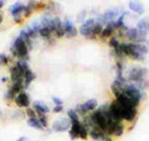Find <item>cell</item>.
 <instances>
[{"instance_id":"34","label":"cell","mask_w":149,"mask_h":141,"mask_svg":"<svg viewBox=\"0 0 149 141\" xmlns=\"http://www.w3.org/2000/svg\"><path fill=\"white\" fill-rule=\"evenodd\" d=\"M104 141H113V139H112V138H107Z\"/></svg>"},{"instance_id":"16","label":"cell","mask_w":149,"mask_h":141,"mask_svg":"<svg viewBox=\"0 0 149 141\" xmlns=\"http://www.w3.org/2000/svg\"><path fill=\"white\" fill-rule=\"evenodd\" d=\"M136 27L142 32V34L148 36V34H149V19L148 17L141 19V20L137 22V26Z\"/></svg>"},{"instance_id":"23","label":"cell","mask_w":149,"mask_h":141,"mask_svg":"<svg viewBox=\"0 0 149 141\" xmlns=\"http://www.w3.org/2000/svg\"><path fill=\"white\" fill-rule=\"evenodd\" d=\"M11 57H9L5 53H0V66H8L9 62H10Z\"/></svg>"},{"instance_id":"21","label":"cell","mask_w":149,"mask_h":141,"mask_svg":"<svg viewBox=\"0 0 149 141\" xmlns=\"http://www.w3.org/2000/svg\"><path fill=\"white\" fill-rule=\"evenodd\" d=\"M67 118L71 120V123H74V121H80V115L74 109H70L67 110Z\"/></svg>"},{"instance_id":"12","label":"cell","mask_w":149,"mask_h":141,"mask_svg":"<svg viewBox=\"0 0 149 141\" xmlns=\"http://www.w3.org/2000/svg\"><path fill=\"white\" fill-rule=\"evenodd\" d=\"M32 108L35 109V111L37 113V115L39 114H47L50 113V106L47 104H45L44 102H40V100H36L32 103Z\"/></svg>"},{"instance_id":"20","label":"cell","mask_w":149,"mask_h":141,"mask_svg":"<svg viewBox=\"0 0 149 141\" xmlns=\"http://www.w3.org/2000/svg\"><path fill=\"white\" fill-rule=\"evenodd\" d=\"M15 98H16V94L14 93V92L11 91V89H10V87L8 86L6 92L4 93V100L8 102V103H11V102L15 103Z\"/></svg>"},{"instance_id":"26","label":"cell","mask_w":149,"mask_h":141,"mask_svg":"<svg viewBox=\"0 0 149 141\" xmlns=\"http://www.w3.org/2000/svg\"><path fill=\"white\" fill-rule=\"evenodd\" d=\"M34 8L36 10H46V3L44 1H34Z\"/></svg>"},{"instance_id":"35","label":"cell","mask_w":149,"mask_h":141,"mask_svg":"<svg viewBox=\"0 0 149 141\" xmlns=\"http://www.w3.org/2000/svg\"><path fill=\"white\" fill-rule=\"evenodd\" d=\"M1 116H3V110H1V108H0V119H1Z\"/></svg>"},{"instance_id":"5","label":"cell","mask_w":149,"mask_h":141,"mask_svg":"<svg viewBox=\"0 0 149 141\" xmlns=\"http://www.w3.org/2000/svg\"><path fill=\"white\" fill-rule=\"evenodd\" d=\"M125 131L124 121H114L113 124L109 125L108 130H107V135L109 138H120Z\"/></svg>"},{"instance_id":"32","label":"cell","mask_w":149,"mask_h":141,"mask_svg":"<svg viewBox=\"0 0 149 141\" xmlns=\"http://www.w3.org/2000/svg\"><path fill=\"white\" fill-rule=\"evenodd\" d=\"M4 5H5V1H3V0H0V12H1V9L4 8Z\"/></svg>"},{"instance_id":"13","label":"cell","mask_w":149,"mask_h":141,"mask_svg":"<svg viewBox=\"0 0 149 141\" xmlns=\"http://www.w3.org/2000/svg\"><path fill=\"white\" fill-rule=\"evenodd\" d=\"M24 8H25V4L21 3V1H17L15 4H13V5L9 8V12H10V15L14 17V16H17V15H21L22 12H24Z\"/></svg>"},{"instance_id":"8","label":"cell","mask_w":149,"mask_h":141,"mask_svg":"<svg viewBox=\"0 0 149 141\" xmlns=\"http://www.w3.org/2000/svg\"><path fill=\"white\" fill-rule=\"evenodd\" d=\"M30 95L26 93V91L19 93L16 98H15V104L17 108H20V109H27V108H30Z\"/></svg>"},{"instance_id":"6","label":"cell","mask_w":149,"mask_h":141,"mask_svg":"<svg viewBox=\"0 0 149 141\" xmlns=\"http://www.w3.org/2000/svg\"><path fill=\"white\" fill-rule=\"evenodd\" d=\"M50 27L52 30V34L57 37V39H61V37H65V29H63V22L61 21L57 15L52 17V20L50 22Z\"/></svg>"},{"instance_id":"28","label":"cell","mask_w":149,"mask_h":141,"mask_svg":"<svg viewBox=\"0 0 149 141\" xmlns=\"http://www.w3.org/2000/svg\"><path fill=\"white\" fill-rule=\"evenodd\" d=\"M52 102L55 105H63V100L58 97H52Z\"/></svg>"},{"instance_id":"1","label":"cell","mask_w":149,"mask_h":141,"mask_svg":"<svg viewBox=\"0 0 149 141\" xmlns=\"http://www.w3.org/2000/svg\"><path fill=\"white\" fill-rule=\"evenodd\" d=\"M29 46L26 45V42L20 39V37H16L14 40L13 45L10 47V52H11V57L17 58V59H24V61H29L30 56H29Z\"/></svg>"},{"instance_id":"30","label":"cell","mask_w":149,"mask_h":141,"mask_svg":"<svg viewBox=\"0 0 149 141\" xmlns=\"http://www.w3.org/2000/svg\"><path fill=\"white\" fill-rule=\"evenodd\" d=\"M9 81H10V77H5V76L1 77V82L3 83H8Z\"/></svg>"},{"instance_id":"9","label":"cell","mask_w":149,"mask_h":141,"mask_svg":"<svg viewBox=\"0 0 149 141\" xmlns=\"http://www.w3.org/2000/svg\"><path fill=\"white\" fill-rule=\"evenodd\" d=\"M88 136L95 141H104L107 138H109V136H107L104 131L101 130L100 128H92L88 131Z\"/></svg>"},{"instance_id":"14","label":"cell","mask_w":149,"mask_h":141,"mask_svg":"<svg viewBox=\"0 0 149 141\" xmlns=\"http://www.w3.org/2000/svg\"><path fill=\"white\" fill-rule=\"evenodd\" d=\"M128 8L130 11H133L134 14H137V15H143L144 14V5L141 3V1H129L128 3Z\"/></svg>"},{"instance_id":"17","label":"cell","mask_w":149,"mask_h":141,"mask_svg":"<svg viewBox=\"0 0 149 141\" xmlns=\"http://www.w3.org/2000/svg\"><path fill=\"white\" fill-rule=\"evenodd\" d=\"M27 125L30 126V128L32 129H35V130H40V131H44L45 128H44V125L41 124V121L39 120V118H35V119H27Z\"/></svg>"},{"instance_id":"33","label":"cell","mask_w":149,"mask_h":141,"mask_svg":"<svg viewBox=\"0 0 149 141\" xmlns=\"http://www.w3.org/2000/svg\"><path fill=\"white\" fill-rule=\"evenodd\" d=\"M3 19H4V15H3V12H0V24L3 22Z\"/></svg>"},{"instance_id":"18","label":"cell","mask_w":149,"mask_h":141,"mask_svg":"<svg viewBox=\"0 0 149 141\" xmlns=\"http://www.w3.org/2000/svg\"><path fill=\"white\" fill-rule=\"evenodd\" d=\"M35 73L32 72L31 69H29V70H26L25 72V77H24V89H26V88H29V86L31 84V82L35 79Z\"/></svg>"},{"instance_id":"11","label":"cell","mask_w":149,"mask_h":141,"mask_svg":"<svg viewBox=\"0 0 149 141\" xmlns=\"http://www.w3.org/2000/svg\"><path fill=\"white\" fill-rule=\"evenodd\" d=\"M81 126H82L81 120H80V121H74V123H72L71 129L68 130L70 139H71V140L80 139V130H81Z\"/></svg>"},{"instance_id":"27","label":"cell","mask_w":149,"mask_h":141,"mask_svg":"<svg viewBox=\"0 0 149 141\" xmlns=\"http://www.w3.org/2000/svg\"><path fill=\"white\" fill-rule=\"evenodd\" d=\"M13 21L15 22L16 25H20V24H22V22L25 21V17H24V15H22V14H21V15L14 16V17H13Z\"/></svg>"},{"instance_id":"3","label":"cell","mask_w":149,"mask_h":141,"mask_svg":"<svg viewBox=\"0 0 149 141\" xmlns=\"http://www.w3.org/2000/svg\"><path fill=\"white\" fill-rule=\"evenodd\" d=\"M96 22H97L96 17H90L85 20L81 24V26L78 27V34L83 37H87L88 40H97V37L92 35V27Z\"/></svg>"},{"instance_id":"10","label":"cell","mask_w":149,"mask_h":141,"mask_svg":"<svg viewBox=\"0 0 149 141\" xmlns=\"http://www.w3.org/2000/svg\"><path fill=\"white\" fill-rule=\"evenodd\" d=\"M116 29L113 26L111 25V24H107V25L103 27V30H102L101 32V35H100V39L101 41H106V40H109L112 36H114L116 35Z\"/></svg>"},{"instance_id":"19","label":"cell","mask_w":149,"mask_h":141,"mask_svg":"<svg viewBox=\"0 0 149 141\" xmlns=\"http://www.w3.org/2000/svg\"><path fill=\"white\" fill-rule=\"evenodd\" d=\"M35 11V8H34V1H29L25 4V8H24V12H22V15H24L25 19H27L29 16L32 15V12Z\"/></svg>"},{"instance_id":"2","label":"cell","mask_w":149,"mask_h":141,"mask_svg":"<svg viewBox=\"0 0 149 141\" xmlns=\"http://www.w3.org/2000/svg\"><path fill=\"white\" fill-rule=\"evenodd\" d=\"M123 12H124V10L122 8H119V6L118 8H111V9L106 10L102 15H100L98 17H96V19H97V21L98 22H101L103 26H106L107 24H109L112 21H116Z\"/></svg>"},{"instance_id":"25","label":"cell","mask_w":149,"mask_h":141,"mask_svg":"<svg viewBox=\"0 0 149 141\" xmlns=\"http://www.w3.org/2000/svg\"><path fill=\"white\" fill-rule=\"evenodd\" d=\"M25 113H26V116H29V119H35V118H37V113L35 111L34 108H27V109H25Z\"/></svg>"},{"instance_id":"29","label":"cell","mask_w":149,"mask_h":141,"mask_svg":"<svg viewBox=\"0 0 149 141\" xmlns=\"http://www.w3.org/2000/svg\"><path fill=\"white\" fill-rule=\"evenodd\" d=\"M62 110H63V106L62 105H55L54 109H52V111L55 113V114H58V113H61Z\"/></svg>"},{"instance_id":"31","label":"cell","mask_w":149,"mask_h":141,"mask_svg":"<svg viewBox=\"0 0 149 141\" xmlns=\"http://www.w3.org/2000/svg\"><path fill=\"white\" fill-rule=\"evenodd\" d=\"M16 141H29V140H27V138H25V136H21V138H19Z\"/></svg>"},{"instance_id":"24","label":"cell","mask_w":149,"mask_h":141,"mask_svg":"<svg viewBox=\"0 0 149 141\" xmlns=\"http://www.w3.org/2000/svg\"><path fill=\"white\" fill-rule=\"evenodd\" d=\"M74 110L78 113L80 116H85V115L88 114V113L86 111V109H85V106H83V104H77L76 106H74Z\"/></svg>"},{"instance_id":"22","label":"cell","mask_w":149,"mask_h":141,"mask_svg":"<svg viewBox=\"0 0 149 141\" xmlns=\"http://www.w3.org/2000/svg\"><path fill=\"white\" fill-rule=\"evenodd\" d=\"M37 118H39V120L41 121V124L44 125V128L47 129V126H49V118H47V114H39V115H37Z\"/></svg>"},{"instance_id":"4","label":"cell","mask_w":149,"mask_h":141,"mask_svg":"<svg viewBox=\"0 0 149 141\" xmlns=\"http://www.w3.org/2000/svg\"><path fill=\"white\" fill-rule=\"evenodd\" d=\"M71 125L72 123L67 116H61L52 123V131H55V133H65V131H68L71 129Z\"/></svg>"},{"instance_id":"7","label":"cell","mask_w":149,"mask_h":141,"mask_svg":"<svg viewBox=\"0 0 149 141\" xmlns=\"http://www.w3.org/2000/svg\"><path fill=\"white\" fill-rule=\"evenodd\" d=\"M9 72H10V81H11V83H22L24 84L25 72L16 66V63H14L11 67L9 68Z\"/></svg>"},{"instance_id":"15","label":"cell","mask_w":149,"mask_h":141,"mask_svg":"<svg viewBox=\"0 0 149 141\" xmlns=\"http://www.w3.org/2000/svg\"><path fill=\"white\" fill-rule=\"evenodd\" d=\"M82 104H83V106H85V109H86V111L88 113V114H91V113L96 111L97 109H98V102H97V99H95V98L86 100L85 103H82Z\"/></svg>"}]
</instances>
